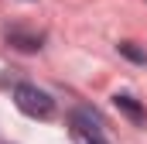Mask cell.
Returning a JSON list of instances; mask_svg holds the SVG:
<instances>
[{
    "label": "cell",
    "instance_id": "6da1fadb",
    "mask_svg": "<svg viewBox=\"0 0 147 144\" xmlns=\"http://www.w3.org/2000/svg\"><path fill=\"white\" fill-rule=\"evenodd\" d=\"M14 103H17V110L24 117H31V120H48L55 113V100L45 89H38L34 82H17L14 86Z\"/></svg>",
    "mask_w": 147,
    "mask_h": 144
},
{
    "label": "cell",
    "instance_id": "7a4b0ae2",
    "mask_svg": "<svg viewBox=\"0 0 147 144\" xmlns=\"http://www.w3.org/2000/svg\"><path fill=\"white\" fill-rule=\"evenodd\" d=\"M69 134H72V144H110L103 134V117L89 107H79L69 117Z\"/></svg>",
    "mask_w": 147,
    "mask_h": 144
},
{
    "label": "cell",
    "instance_id": "3957f363",
    "mask_svg": "<svg viewBox=\"0 0 147 144\" xmlns=\"http://www.w3.org/2000/svg\"><path fill=\"white\" fill-rule=\"evenodd\" d=\"M113 107L120 110L123 117H130L134 124H144V120H147V113H144V107H140V103H137V100H134L130 93H116V96H113Z\"/></svg>",
    "mask_w": 147,
    "mask_h": 144
},
{
    "label": "cell",
    "instance_id": "277c9868",
    "mask_svg": "<svg viewBox=\"0 0 147 144\" xmlns=\"http://www.w3.org/2000/svg\"><path fill=\"white\" fill-rule=\"evenodd\" d=\"M7 41H10L17 52H38V48H41V35H28V31H21V28H10V31H7Z\"/></svg>",
    "mask_w": 147,
    "mask_h": 144
},
{
    "label": "cell",
    "instance_id": "5b68a950",
    "mask_svg": "<svg viewBox=\"0 0 147 144\" xmlns=\"http://www.w3.org/2000/svg\"><path fill=\"white\" fill-rule=\"evenodd\" d=\"M120 55L130 58V62H137V65H147V52H140L134 41H120Z\"/></svg>",
    "mask_w": 147,
    "mask_h": 144
}]
</instances>
